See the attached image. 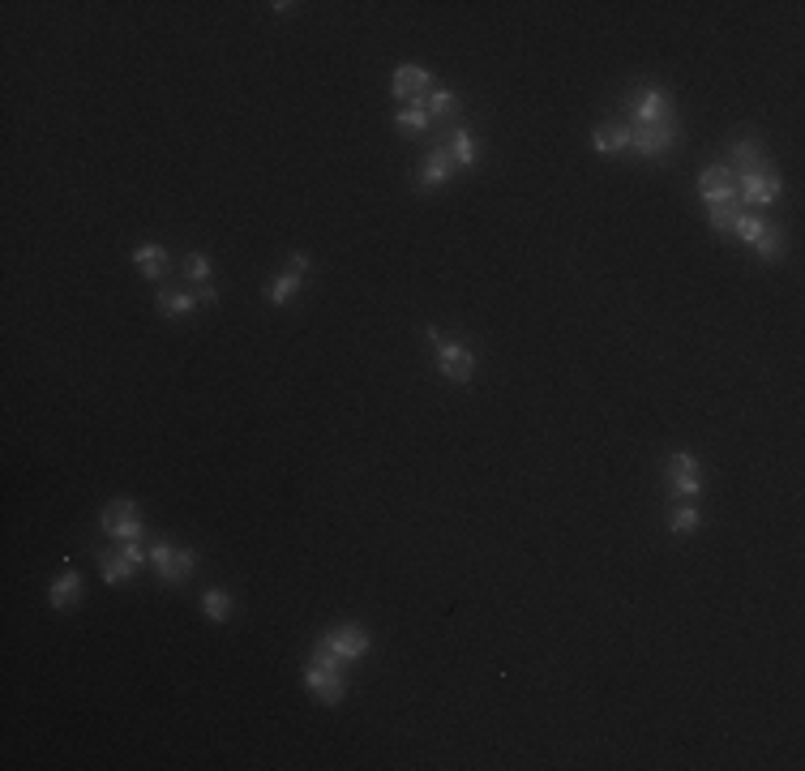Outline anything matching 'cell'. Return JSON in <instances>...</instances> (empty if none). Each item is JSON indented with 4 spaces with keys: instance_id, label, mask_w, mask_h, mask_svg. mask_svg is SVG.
<instances>
[{
    "instance_id": "6da1fadb",
    "label": "cell",
    "mask_w": 805,
    "mask_h": 771,
    "mask_svg": "<svg viewBox=\"0 0 805 771\" xmlns=\"http://www.w3.org/2000/svg\"><path fill=\"white\" fill-rule=\"evenodd\" d=\"M429 343H433V356H437V373L446 377V382H454V386H467L476 377V352L467 343H459V339H446L442 330H429Z\"/></svg>"
},
{
    "instance_id": "7a4b0ae2",
    "label": "cell",
    "mask_w": 805,
    "mask_h": 771,
    "mask_svg": "<svg viewBox=\"0 0 805 771\" xmlns=\"http://www.w3.org/2000/svg\"><path fill=\"white\" fill-rule=\"evenodd\" d=\"M305 686H309V694H313L317 703H326V707L343 703V690H347V682H343V660H334L326 647H317L313 660H309V669H305Z\"/></svg>"
},
{
    "instance_id": "3957f363",
    "label": "cell",
    "mask_w": 805,
    "mask_h": 771,
    "mask_svg": "<svg viewBox=\"0 0 805 771\" xmlns=\"http://www.w3.org/2000/svg\"><path fill=\"white\" fill-rule=\"evenodd\" d=\"M681 142V120L668 116L660 125H630V155L639 159H668V150Z\"/></svg>"
},
{
    "instance_id": "277c9868",
    "label": "cell",
    "mask_w": 805,
    "mask_h": 771,
    "mask_svg": "<svg viewBox=\"0 0 805 771\" xmlns=\"http://www.w3.org/2000/svg\"><path fill=\"white\" fill-rule=\"evenodd\" d=\"M737 198L741 206H776L784 198V180L776 172V163H763V168H750V172H737Z\"/></svg>"
},
{
    "instance_id": "5b68a950",
    "label": "cell",
    "mask_w": 805,
    "mask_h": 771,
    "mask_svg": "<svg viewBox=\"0 0 805 771\" xmlns=\"http://www.w3.org/2000/svg\"><path fill=\"white\" fill-rule=\"evenodd\" d=\"M150 566H155V574L167 587H180L197 570V549H180L172 540H155L150 544Z\"/></svg>"
},
{
    "instance_id": "8992f818",
    "label": "cell",
    "mask_w": 805,
    "mask_h": 771,
    "mask_svg": "<svg viewBox=\"0 0 805 771\" xmlns=\"http://www.w3.org/2000/svg\"><path fill=\"white\" fill-rule=\"evenodd\" d=\"M95 562H99L103 583H125V579H133V574L150 562V553L142 549L138 540H129V544H120V549H99Z\"/></svg>"
},
{
    "instance_id": "52a82bcc",
    "label": "cell",
    "mask_w": 805,
    "mask_h": 771,
    "mask_svg": "<svg viewBox=\"0 0 805 771\" xmlns=\"http://www.w3.org/2000/svg\"><path fill=\"white\" fill-rule=\"evenodd\" d=\"M698 198H703V206H741L737 172L728 168V163H707V168L698 172Z\"/></svg>"
},
{
    "instance_id": "ba28073f",
    "label": "cell",
    "mask_w": 805,
    "mask_h": 771,
    "mask_svg": "<svg viewBox=\"0 0 805 771\" xmlns=\"http://www.w3.org/2000/svg\"><path fill=\"white\" fill-rule=\"evenodd\" d=\"M626 112H630L626 125H660V120L677 116V112H673V99H668L664 86H643V90H634V95L626 99Z\"/></svg>"
},
{
    "instance_id": "9c48e42d",
    "label": "cell",
    "mask_w": 805,
    "mask_h": 771,
    "mask_svg": "<svg viewBox=\"0 0 805 771\" xmlns=\"http://www.w3.org/2000/svg\"><path fill=\"white\" fill-rule=\"evenodd\" d=\"M99 523H103V532H108L112 540H120V544H129V540H142V532H146V523H142V510L133 506L129 497H116V502H108V506H103Z\"/></svg>"
},
{
    "instance_id": "30bf717a",
    "label": "cell",
    "mask_w": 805,
    "mask_h": 771,
    "mask_svg": "<svg viewBox=\"0 0 805 771\" xmlns=\"http://www.w3.org/2000/svg\"><path fill=\"white\" fill-rule=\"evenodd\" d=\"M317 647H326V652L334 656V660H343V664H356L360 656H369V647H373V639H369V630L364 626H334V630H326L322 639H317Z\"/></svg>"
},
{
    "instance_id": "8fae6325",
    "label": "cell",
    "mask_w": 805,
    "mask_h": 771,
    "mask_svg": "<svg viewBox=\"0 0 805 771\" xmlns=\"http://www.w3.org/2000/svg\"><path fill=\"white\" fill-rule=\"evenodd\" d=\"M668 489H673V497H686V502H694L703 493V467H698L690 450H677L668 459Z\"/></svg>"
},
{
    "instance_id": "7c38bea8",
    "label": "cell",
    "mask_w": 805,
    "mask_h": 771,
    "mask_svg": "<svg viewBox=\"0 0 805 771\" xmlns=\"http://www.w3.org/2000/svg\"><path fill=\"white\" fill-rule=\"evenodd\" d=\"M305 275H309V257L305 253H296L292 262H287V270L283 275H275L270 279V287H266V305H275V309H283L287 300H292L300 287H305Z\"/></svg>"
},
{
    "instance_id": "4fadbf2b",
    "label": "cell",
    "mask_w": 805,
    "mask_h": 771,
    "mask_svg": "<svg viewBox=\"0 0 805 771\" xmlns=\"http://www.w3.org/2000/svg\"><path fill=\"white\" fill-rule=\"evenodd\" d=\"M450 172H454V163H450V155H446V146L437 142V146H429V150H424V163H420L416 189H420V193L446 189V185H450Z\"/></svg>"
},
{
    "instance_id": "5bb4252c",
    "label": "cell",
    "mask_w": 805,
    "mask_h": 771,
    "mask_svg": "<svg viewBox=\"0 0 805 771\" xmlns=\"http://www.w3.org/2000/svg\"><path fill=\"white\" fill-rule=\"evenodd\" d=\"M390 90H394V99L399 103H412V99H424L433 90V73L424 69V65H399L394 69V82H390Z\"/></svg>"
},
{
    "instance_id": "9a60e30c",
    "label": "cell",
    "mask_w": 805,
    "mask_h": 771,
    "mask_svg": "<svg viewBox=\"0 0 805 771\" xmlns=\"http://www.w3.org/2000/svg\"><path fill=\"white\" fill-rule=\"evenodd\" d=\"M442 146H446V155H450L454 168H476V163H480V138H476L472 129L454 125L442 138Z\"/></svg>"
},
{
    "instance_id": "2e32d148",
    "label": "cell",
    "mask_w": 805,
    "mask_h": 771,
    "mask_svg": "<svg viewBox=\"0 0 805 771\" xmlns=\"http://www.w3.org/2000/svg\"><path fill=\"white\" fill-rule=\"evenodd\" d=\"M591 150L596 155H630V125L626 120H613V125H596L591 133Z\"/></svg>"
},
{
    "instance_id": "e0dca14e",
    "label": "cell",
    "mask_w": 805,
    "mask_h": 771,
    "mask_svg": "<svg viewBox=\"0 0 805 771\" xmlns=\"http://www.w3.org/2000/svg\"><path fill=\"white\" fill-rule=\"evenodd\" d=\"M78 596H82V574L73 570V566H65L52 579V587H48V604H52V609H73Z\"/></svg>"
},
{
    "instance_id": "ac0fdd59",
    "label": "cell",
    "mask_w": 805,
    "mask_h": 771,
    "mask_svg": "<svg viewBox=\"0 0 805 771\" xmlns=\"http://www.w3.org/2000/svg\"><path fill=\"white\" fill-rule=\"evenodd\" d=\"M763 163H771V159L763 155L758 138H737V142H728V168H733V172H750V168H763Z\"/></svg>"
},
{
    "instance_id": "d6986e66",
    "label": "cell",
    "mask_w": 805,
    "mask_h": 771,
    "mask_svg": "<svg viewBox=\"0 0 805 771\" xmlns=\"http://www.w3.org/2000/svg\"><path fill=\"white\" fill-rule=\"evenodd\" d=\"M429 125H433V116H429V108H424V99L399 103V112H394V129L407 133V138H420Z\"/></svg>"
},
{
    "instance_id": "ffe728a7",
    "label": "cell",
    "mask_w": 805,
    "mask_h": 771,
    "mask_svg": "<svg viewBox=\"0 0 805 771\" xmlns=\"http://www.w3.org/2000/svg\"><path fill=\"white\" fill-rule=\"evenodd\" d=\"M133 266H138L150 283H159V279L167 275V249L155 245V240H146V245L133 249Z\"/></svg>"
},
{
    "instance_id": "44dd1931",
    "label": "cell",
    "mask_w": 805,
    "mask_h": 771,
    "mask_svg": "<svg viewBox=\"0 0 805 771\" xmlns=\"http://www.w3.org/2000/svg\"><path fill=\"white\" fill-rule=\"evenodd\" d=\"M159 313L163 317H185L193 313L197 305H202V292H189V287H167V292H159Z\"/></svg>"
},
{
    "instance_id": "7402d4cb",
    "label": "cell",
    "mask_w": 805,
    "mask_h": 771,
    "mask_svg": "<svg viewBox=\"0 0 805 771\" xmlns=\"http://www.w3.org/2000/svg\"><path fill=\"white\" fill-rule=\"evenodd\" d=\"M698 523H703V510H698L694 502H677L673 510H668V532L673 536H694Z\"/></svg>"
},
{
    "instance_id": "603a6c76",
    "label": "cell",
    "mask_w": 805,
    "mask_h": 771,
    "mask_svg": "<svg viewBox=\"0 0 805 771\" xmlns=\"http://www.w3.org/2000/svg\"><path fill=\"white\" fill-rule=\"evenodd\" d=\"M763 262H784V228H776V223H767V232L750 245Z\"/></svg>"
},
{
    "instance_id": "cb8c5ba5",
    "label": "cell",
    "mask_w": 805,
    "mask_h": 771,
    "mask_svg": "<svg viewBox=\"0 0 805 771\" xmlns=\"http://www.w3.org/2000/svg\"><path fill=\"white\" fill-rule=\"evenodd\" d=\"M424 108H429L433 120H450L454 112H459V95H454V90H442V86H437V90H429V95H424Z\"/></svg>"
},
{
    "instance_id": "d4e9b609",
    "label": "cell",
    "mask_w": 805,
    "mask_h": 771,
    "mask_svg": "<svg viewBox=\"0 0 805 771\" xmlns=\"http://www.w3.org/2000/svg\"><path fill=\"white\" fill-rule=\"evenodd\" d=\"M202 613H206L215 626L227 622V617H232V596H227L223 587H210V592L202 596Z\"/></svg>"
},
{
    "instance_id": "484cf974",
    "label": "cell",
    "mask_w": 805,
    "mask_h": 771,
    "mask_svg": "<svg viewBox=\"0 0 805 771\" xmlns=\"http://www.w3.org/2000/svg\"><path fill=\"white\" fill-rule=\"evenodd\" d=\"M763 232H767V219H763V215H746V210H741L737 223H733V232H728V236H737L741 245H754V240L763 236Z\"/></svg>"
},
{
    "instance_id": "4316f807",
    "label": "cell",
    "mask_w": 805,
    "mask_h": 771,
    "mask_svg": "<svg viewBox=\"0 0 805 771\" xmlns=\"http://www.w3.org/2000/svg\"><path fill=\"white\" fill-rule=\"evenodd\" d=\"M741 210H746V206H707V223L716 232H733V223H737Z\"/></svg>"
},
{
    "instance_id": "83f0119b",
    "label": "cell",
    "mask_w": 805,
    "mask_h": 771,
    "mask_svg": "<svg viewBox=\"0 0 805 771\" xmlns=\"http://www.w3.org/2000/svg\"><path fill=\"white\" fill-rule=\"evenodd\" d=\"M185 279L197 283V287L210 283V257H206V253H189V257H185Z\"/></svg>"
}]
</instances>
